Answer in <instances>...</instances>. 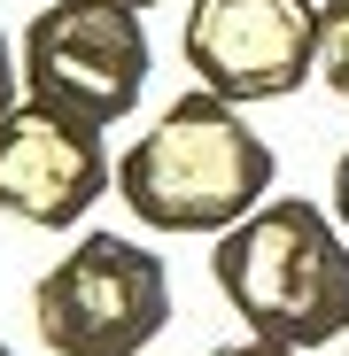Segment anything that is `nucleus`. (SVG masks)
<instances>
[{
  "mask_svg": "<svg viewBox=\"0 0 349 356\" xmlns=\"http://www.w3.org/2000/svg\"><path fill=\"white\" fill-rule=\"evenodd\" d=\"M210 279L256 341H287L303 356L349 341V232L326 202L264 194L241 225L217 232Z\"/></svg>",
  "mask_w": 349,
  "mask_h": 356,
  "instance_id": "f257e3e1",
  "label": "nucleus"
},
{
  "mask_svg": "<svg viewBox=\"0 0 349 356\" xmlns=\"http://www.w3.org/2000/svg\"><path fill=\"white\" fill-rule=\"evenodd\" d=\"M279 178L272 140L217 93H179L155 124L116 155V202H125L148 232H202L217 241L225 225H241Z\"/></svg>",
  "mask_w": 349,
  "mask_h": 356,
  "instance_id": "f03ea898",
  "label": "nucleus"
},
{
  "mask_svg": "<svg viewBox=\"0 0 349 356\" xmlns=\"http://www.w3.org/2000/svg\"><path fill=\"white\" fill-rule=\"evenodd\" d=\"M171 325V264L148 241L86 232L31 279V333L47 356H140Z\"/></svg>",
  "mask_w": 349,
  "mask_h": 356,
  "instance_id": "7ed1b4c3",
  "label": "nucleus"
},
{
  "mask_svg": "<svg viewBox=\"0 0 349 356\" xmlns=\"http://www.w3.org/2000/svg\"><path fill=\"white\" fill-rule=\"evenodd\" d=\"M148 63H155L148 16L125 8V0H47V8H31V24L16 31L24 93L86 116L101 132L140 108Z\"/></svg>",
  "mask_w": 349,
  "mask_h": 356,
  "instance_id": "20e7f679",
  "label": "nucleus"
},
{
  "mask_svg": "<svg viewBox=\"0 0 349 356\" xmlns=\"http://www.w3.org/2000/svg\"><path fill=\"white\" fill-rule=\"evenodd\" d=\"M179 54L233 108L287 101L318 78V0H187Z\"/></svg>",
  "mask_w": 349,
  "mask_h": 356,
  "instance_id": "39448f33",
  "label": "nucleus"
},
{
  "mask_svg": "<svg viewBox=\"0 0 349 356\" xmlns=\"http://www.w3.org/2000/svg\"><path fill=\"white\" fill-rule=\"evenodd\" d=\"M101 194H116V155L101 124L31 93L0 116V217L31 232H78Z\"/></svg>",
  "mask_w": 349,
  "mask_h": 356,
  "instance_id": "423d86ee",
  "label": "nucleus"
},
{
  "mask_svg": "<svg viewBox=\"0 0 349 356\" xmlns=\"http://www.w3.org/2000/svg\"><path fill=\"white\" fill-rule=\"evenodd\" d=\"M318 78L349 101V0H318Z\"/></svg>",
  "mask_w": 349,
  "mask_h": 356,
  "instance_id": "0eeeda50",
  "label": "nucleus"
},
{
  "mask_svg": "<svg viewBox=\"0 0 349 356\" xmlns=\"http://www.w3.org/2000/svg\"><path fill=\"white\" fill-rule=\"evenodd\" d=\"M16 101H24V70H16V39L0 31V116H8Z\"/></svg>",
  "mask_w": 349,
  "mask_h": 356,
  "instance_id": "6e6552de",
  "label": "nucleus"
},
{
  "mask_svg": "<svg viewBox=\"0 0 349 356\" xmlns=\"http://www.w3.org/2000/svg\"><path fill=\"white\" fill-rule=\"evenodd\" d=\"M210 356H303V348H287V341H256V333H241V341H225V348H210Z\"/></svg>",
  "mask_w": 349,
  "mask_h": 356,
  "instance_id": "1a4fd4ad",
  "label": "nucleus"
},
{
  "mask_svg": "<svg viewBox=\"0 0 349 356\" xmlns=\"http://www.w3.org/2000/svg\"><path fill=\"white\" fill-rule=\"evenodd\" d=\"M326 209H334V225L349 232V147L334 155V194H326Z\"/></svg>",
  "mask_w": 349,
  "mask_h": 356,
  "instance_id": "9d476101",
  "label": "nucleus"
},
{
  "mask_svg": "<svg viewBox=\"0 0 349 356\" xmlns=\"http://www.w3.org/2000/svg\"><path fill=\"white\" fill-rule=\"evenodd\" d=\"M125 8H140V16H148V8H163V0H125Z\"/></svg>",
  "mask_w": 349,
  "mask_h": 356,
  "instance_id": "9b49d317",
  "label": "nucleus"
},
{
  "mask_svg": "<svg viewBox=\"0 0 349 356\" xmlns=\"http://www.w3.org/2000/svg\"><path fill=\"white\" fill-rule=\"evenodd\" d=\"M0 356H16V348H8V341H0Z\"/></svg>",
  "mask_w": 349,
  "mask_h": 356,
  "instance_id": "f8f14e48",
  "label": "nucleus"
},
{
  "mask_svg": "<svg viewBox=\"0 0 349 356\" xmlns=\"http://www.w3.org/2000/svg\"><path fill=\"white\" fill-rule=\"evenodd\" d=\"M341 356H349V341H341Z\"/></svg>",
  "mask_w": 349,
  "mask_h": 356,
  "instance_id": "ddd939ff",
  "label": "nucleus"
}]
</instances>
